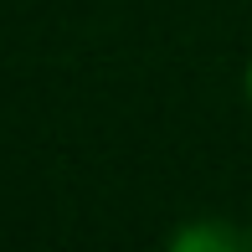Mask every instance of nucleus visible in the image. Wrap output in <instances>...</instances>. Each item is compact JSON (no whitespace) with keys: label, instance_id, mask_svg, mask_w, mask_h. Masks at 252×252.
Returning <instances> with one entry per match:
<instances>
[{"label":"nucleus","instance_id":"obj_1","mask_svg":"<svg viewBox=\"0 0 252 252\" xmlns=\"http://www.w3.org/2000/svg\"><path fill=\"white\" fill-rule=\"evenodd\" d=\"M175 247L180 252H237L242 247V232H232L221 221H196V226H180L175 232Z\"/></svg>","mask_w":252,"mask_h":252},{"label":"nucleus","instance_id":"obj_2","mask_svg":"<svg viewBox=\"0 0 252 252\" xmlns=\"http://www.w3.org/2000/svg\"><path fill=\"white\" fill-rule=\"evenodd\" d=\"M242 88H247V103H252V62H247V77H242Z\"/></svg>","mask_w":252,"mask_h":252}]
</instances>
